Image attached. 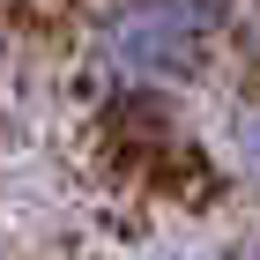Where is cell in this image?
Segmentation results:
<instances>
[{
	"label": "cell",
	"mask_w": 260,
	"mask_h": 260,
	"mask_svg": "<svg viewBox=\"0 0 260 260\" xmlns=\"http://www.w3.org/2000/svg\"><path fill=\"white\" fill-rule=\"evenodd\" d=\"M231 0H119L97 30V52L126 82H179L223 38Z\"/></svg>",
	"instance_id": "obj_1"
},
{
	"label": "cell",
	"mask_w": 260,
	"mask_h": 260,
	"mask_svg": "<svg viewBox=\"0 0 260 260\" xmlns=\"http://www.w3.org/2000/svg\"><path fill=\"white\" fill-rule=\"evenodd\" d=\"M238 164H245V179L260 186V104L238 119Z\"/></svg>",
	"instance_id": "obj_2"
}]
</instances>
